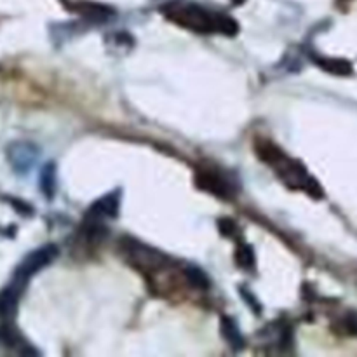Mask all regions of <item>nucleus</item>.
<instances>
[{"label":"nucleus","mask_w":357,"mask_h":357,"mask_svg":"<svg viewBox=\"0 0 357 357\" xmlns=\"http://www.w3.org/2000/svg\"><path fill=\"white\" fill-rule=\"evenodd\" d=\"M316 65L321 66L324 72L328 73H333V75H351L352 73V65L347 61V59H338V58H319L317 56L316 59Z\"/></svg>","instance_id":"6e6552de"},{"label":"nucleus","mask_w":357,"mask_h":357,"mask_svg":"<svg viewBox=\"0 0 357 357\" xmlns=\"http://www.w3.org/2000/svg\"><path fill=\"white\" fill-rule=\"evenodd\" d=\"M119 206H121V192L115 190L98 199L87 211V218L91 222H100L101 218H115L119 215Z\"/></svg>","instance_id":"423d86ee"},{"label":"nucleus","mask_w":357,"mask_h":357,"mask_svg":"<svg viewBox=\"0 0 357 357\" xmlns=\"http://www.w3.org/2000/svg\"><path fill=\"white\" fill-rule=\"evenodd\" d=\"M162 14L180 26L197 33H223L234 37L239 31L236 20L222 13H213L206 7L190 2H171L162 7Z\"/></svg>","instance_id":"f257e3e1"},{"label":"nucleus","mask_w":357,"mask_h":357,"mask_svg":"<svg viewBox=\"0 0 357 357\" xmlns=\"http://www.w3.org/2000/svg\"><path fill=\"white\" fill-rule=\"evenodd\" d=\"M236 261L241 268L244 271H251L255 268V251L250 244H241L236 251Z\"/></svg>","instance_id":"9b49d317"},{"label":"nucleus","mask_w":357,"mask_h":357,"mask_svg":"<svg viewBox=\"0 0 357 357\" xmlns=\"http://www.w3.org/2000/svg\"><path fill=\"white\" fill-rule=\"evenodd\" d=\"M195 183H197L201 190L211 192V194L223 199L232 197L234 194L232 183H229L222 174L213 173V171H197L195 173Z\"/></svg>","instance_id":"39448f33"},{"label":"nucleus","mask_w":357,"mask_h":357,"mask_svg":"<svg viewBox=\"0 0 357 357\" xmlns=\"http://www.w3.org/2000/svg\"><path fill=\"white\" fill-rule=\"evenodd\" d=\"M24 291V286L17 284V282L10 281L6 288L0 291V317L3 319H10L16 316L17 303H20L21 293Z\"/></svg>","instance_id":"0eeeda50"},{"label":"nucleus","mask_w":357,"mask_h":357,"mask_svg":"<svg viewBox=\"0 0 357 357\" xmlns=\"http://www.w3.org/2000/svg\"><path fill=\"white\" fill-rule=\"evenodd\" d=\"M56 257H58V248L52 246V244H47V246H42L38 248V250L31 251V253L26 255V257L23 258V261L17 265L13 281L26 288L28 281H30L38 271L47 267Z\"/></svg>","instance_id":"7ed1b4c3"},{"label":"nucleus","mask_w":357,"mask_h":357,"mask_svg":"<svg viewBox=\"0 0 357 357\" xmlns=\"http://www.w3.org/2000/svg\"><path fill=\"white\" fill-rule=\"evenodd\" d=\"M42 194L47 199H52L56 194V166L52 162L45 164L40 173Z\"/></svg>","instance_id":"9d476101"},{"label":"nucleus","mask_w":357,"mask_h":357,"mask_svg":"<svg viewBox=\"0 0 357 357\" xmlns=\"http://www.w3.org/2000/svg\"><path fill=\"white\" fill-rule=\"evenodd\" d=\"M7 157L17 174H26L35 166V160L38 159V149L31 143H13L7 150Z\"/></svg>","instance_id":"20e7f679"},{"label":"nucleus","mask_w":357,"mask_h":357,"mask_svg":"<svg viewBox=\"0 0 357 357\" xmlns=\"http://www.w3.org/2000/svg\"><path fill=\"white\" fill-rule=\"evenodd\" d=\"M218 227H220V232L223 234V236H234L236 234V223L232 222V220H220L218 222Z\"/></svg>","instance_id":"ddd939ff"},{"label":"nucleus","mask_w":357,"mask_h":357,"mask_svg":"<svg viewBox=\"0 0 357 357\" xmlns=\"http://www.w3.org/2000/svg\"><path fill=\"white\" fill-rule=\"evenodd\" d=\"M185 278H187V281L190 282L192 286H195V288L206 289L209 286V281H208V278H206V274L197 267L185 268Z\"/></svg>","instance_id":"f8f14e48"},{"label":"nucleus","mask_w":357,"mask_h":357,"mask_svg":"<svg viewBox=\"0 0 357 357\" xmlns=\"http://www.w3.org/2000/svg\"><path fill=\"white\" fill-rule=\"evenodd\" d=\"M232 2L236 3V6H241V3H244V2H246V0H232Z\"/></svg>","instance_id":"4468645a"},{"label":"nucleus","mask_w":357,"mask_h":357,"mask_svg":"<svg viewBox=\"0 0 357 357\" xmlns=\"http://www.w3.org/2000/svg\"><path fill=\"white\" fill-rule=\"evenodd\" d=\"M222 335L229 342L230 347L236 349V351L244 347V338L241 335V330L237 328L236 321L230 319V317H223L222 319Z\"/></svg>","instance_id":"1a4fd4ad"},{"label":"nucleus","mask_w":357,"mask_h":357,"mask_svg":"<svg viewBox=\"0 0 357 357\" xmlns=\"http://www.w3.org/2000/svg\"><path fill=\"white\" fill-rule=\"evenodd\" d=\"M257 150L258 155H260L265 162L271 164V166H274L275 169H278L279 176L284 180V183L288 185V187L307 190L310 195H314V197H319V185L307 174L305 167H303L302 164L296 162V160L293 159H288V157H286L278 146L272 145V143H260V145L257 146Z\"/></svg>","instance_id":"f03ea898"}]
</instances>
